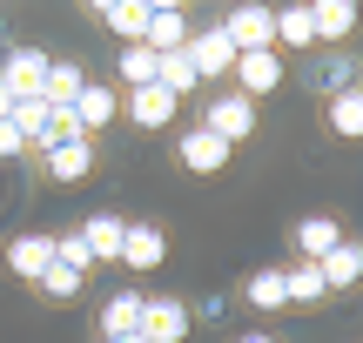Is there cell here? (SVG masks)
Here are the masks:
<instances>
[{
    "instance_id": "obj_1",
    "label": "cell",
    "mask_w": 363,
    "mask_h": 343,
    "mask_svg": "<svg viewBox=\"0 0 363 343\" xmlns=\"http://www.w3.org/2000/svg\"><path fill=\"white\" fill-rule=\"evenodd\" d=\"M48 67H54V54H40V47H7V61H0V88H7L13 101H27V94L48 88Z\"/></svg>"
},
{
    "instance_id": "obj_2",
    "label": "cell",
    "mask_w": 363,
    "mask_h": 343,
    "mask_svg": "<svg viewBox=\"0 0 363 343\" xmlns=\"http://www.w3.org/2000/svg\"><path fill=\"white\" fill-rule=\"evenodd\" d=\"M202 128L208 135H222V142H249V135H256V101H249V94H216V108H208V115H202Z\"/></svg>"
},
{
    "instance_id": "obj_3",
    "label": "cell",
    "mask_w": 363,
    "mask_h": 343,
    "mask_svg": "<svg viewBox=\"0 0 363 343\" xmlns=\"http://www.w3.org/2000/svg\"><path fill=\"white\" fill-rule=\"evenodd\" d=\"M189 330H195L189 303H175V296H148L142 303V337L148 343H189Z\"/></svg>"
},
{
    "instance_id": "obj_4",
    "label": "cell",
    "mask_w": 363,
    "mask_h": 343,
    "mask_svg": "<svg viewBox=\"0 0 363 343\" xmlns=\"http://www.w3.org/2000/svg\"><path fill=\"white\" fill-rule=\"evenodd\" d=\"M229 155H235V148L222 142V135H208V128H189V135L175 142V162H182L189 175H222V169H229Z\"/></svg>"
},
{
    "instance_id": "obj_5",
    "label": "cell",
    "mask_w": 363,
    "mask_h": 343,
    "mask_svg": "<svg viewBox=\"0 0 363 343\" xmlns=\"http://www.w3.org/2000/svg\"><path fill=\"white\" fill-rule=\"evenodd\" d=\"M182 54H189V67H195L202 81L235 74V40L222 34V27H202V34H189V47H182Z\"/></svg>"
},
{
    "instance_id": "obj_6",
    "label": "cell",
    "mask_w": 363,
    "mask_h": 343,
    "mask_svg": "<svg viewBox=\"0 0 363 343\" xmlns=\"http://www.w3.org/2000/svg\"><path fill=\"white\" fill-rule=\"evenodd\" d=\"M235 81H242L235 94H249V101H262V94H276V88H283V54H276V47L235 54Z\"/></svg>"
},
{
    "instance_id": "obj_7",
    "label": "cell",
    "mask_w": 363,
    "mask_h": 343,
    "mask_svg": "<svg viewBox=\"0 0 363 343\" xmlns=\"http://www.w3.org/2000/svg\"><path fill=\"white\" fill-rule=\"evenodd\" d=\"M357 0H310V34H316V47H337V40H350L357 34Z\"/></svg>"
},
{
    "instance_id": "obj_8",
    "label": "cell",
    "mask_w": 363,
    "mask_h": 343,
    "mask_svg": "<svg viewBox=\"0 0 363 343\" xmlns=\"http://www.w3.org/2000/svg\"><path fill=\"white\" fill-rule=\"evenodd\" d=\"M67 115H74V128H81V135H101L108 121L121 115V94L108 88V81H88V88L74 94V108H67Z\"/></svg>"
},
{
    "instance_id": "obj_9",
    "label": "cell",
    "mask_w": 363,
    "mask_h": 343,
    "mask_svg": "<svg viewBox=\"0 0 363 343\" xmlns=\"http://www.w3.org/2000/svg\"><path fill=\"white\" fill-rule=\"evenodd\" d=\"M189 34H195L189 13L169 0V7H148V34H142V47H148V54H182V47H189Z\"/></svg>"
},
{
    "instance_id": "obj_10",
    "label": "cell",
    "mask_w": 363,
    "mask_h": 343,
    "mask_svg": "<svg viewBox=\"0 0 363 343\" xmlns=\"http://www.w3.org/2000/svg\"><path fill=\"white\" fill-rule=\"evenodd\" d=\"M121 108H128V121H135V128H169L182 101L162 88V81H148V88H128V101H121Z\"/></svg>"
},
{
    "instance_id": "obj_11",
    "label": "cell",
    "mask_w": 363,
    "mask_h": 343,
    "mask_svg": "<svg viewBox=\"0 0 363 343\" xmlns=\"http://www.w3.org/2000/svg\"><path fill=\"white\" fill-rule=\"evenodd\" d=\"M269 47H276V54H316L310 7H276V13H269Z\"/></svg>"
},
{
    "instance_id": "obj_12",
    "label": "cell",
    "mask_w": 363,
    "mask_h": 343,
    "mask_svg": "<svg viewBox=\"0 0 363 343\" xmlns=\"http://www.w3.org/2000/svg\"><path fill=\"white\" fill-rule=\"evenodd\" d=\"M121 236H128V215L94 209L88 223H81V242H88V256H94V263H121Z\"/></svg>"
},
{
    "instance_id": "obj_13",
    "label": "cell",
    "mask_w": 363,
    "mask_h": 343,
    "mask_svg": "<svg viewBox=\"0 0 363 343\" xmlns=\"http://www.w3.org/2000/svg\"><path fill=\"white\" fill-rule=\"evenodd\" d=\"M162 256H169V229L128 223V236H121V263H128V269H162Z\"/></svg>"
},
{
    "instance_id": "obj_14",
    "label": "cell",
    "mask_w": 363,
    "mask_h": 343,
    "mask_svg": "<svg viewBox=\"0 0 363 343\" xmlns=\"http://www.w3.org/2000/svg\"><path fill=\"white\" fill-rule=\"evenodd\" d=\"M7 269H13L21 283H40V276L54 269V236H13V242H7Z\"/></svg>"
},
{
    "instance_id": "obj_15",
    "label": "cell",
    "mask_w": 363,
    "mask_h": 343,
    "mask_svg": "<svg viewBox=\"0 0 363 343\" xmlns=\"http://www.w3.org/2000/svg\"><path fill=\"white\" fill-rule=\"evenodd\" d=\"M142 303H148L142 290H115V296H108V303H101V343L142 330Z\"/></svg>"
},
{
    "instance_id": "obj_16",
    "label": "cell",
    "mask_w": 363,
    "mask_h": 343,
    "mask_svg": "<svg viewBox=\"0 0 363 343\" xmlns=\"http://www.w3.org/2000/svg\"><path fill=\"white\" fill-rule=\"evenodd\" d=\"M316 276H323V290H357V283H363V242L343 236L337 249L316 263Z\"/></svg>"
},
{
    "instance_id": "obj_17",
    "label": "cell",
    "mask_w": 363,
    "mask_h": 343,
    "mask_svg": "<svg viewBox=\"0 0 363 343\" xmlns=\"http://www.w3.org/2000/svg\"><path fill=\"white\" fill-rule=\"evenodd\" d=\"M337 242H343L337 215H303V223H296V256H303V263H323Z\"/></svg>"
},
{
    "instance_id": "obj_18",
    "label": "cell",
    "mask_w": 363,
    "mask_h": 343,
    "mask_svg": "<svg viewBox=\"0 0 363 343\" xmlns=\"http://www.w3.org/2000/svg\"><path fill=\"white\" fill-rule=\"evenodd\" d=\"M323 121H330V135H343V142H363V88L323 94Z\"/></svg>"
},
{
    "instance_id": "obj_19",
    "label": "cell",
    "mask_w": 363,
    "mask_h": 343,
    "mask_svg": "<svg viewBox=\"0 0 363 343\" xmlns=\"http://www.w3.org/2000/svg\"><path fill=\"white\" fill-rule=\"evenodd\" d=\"M222 34L235 40V54H256V47H269V7H235L229 21H222Z\"/></svg>"
},
{
    "instance_id": "obj_20",
    "label": "cell",
    "mask_w": 363,
    "mask_h": 343,
    "mask_svg": "<svg viewBox=\"0 0 363 343\" xmlns=\"http://www.w3.org/2000/svg\"><path fill=\"white\" fill-rule=\"evenodd\" d=\"M94 13H101L128 47H142V34H148V7H142V0H94Z\"/></svg>"
},
{
    "instance_id": "obj_21",
    "label": "cell",
    "mask_w": 363,
    "mask_h": 343,
    "mask_svg": "<svg viewBox=\"0 0 363 343\" xmlns=\"http://www.w3.org/2000/svg\"><path fill=\"white\" fill-rule=\"evenodd\" d=\"M88 169H94V148H88V142L48 148V175H54V182H88Z\"/></svg>"
},
{
    "instance_id": "obj_22",
    "label": "cell",
    "mask_w": 363,
    "mask_h": 343,
    "mask_svg": "<svg viewBox=\"0 0 363 343\" xmlns=\"http://www.w3.org/2000/svg\"><path fill=\"white\" fill-rule=\"evenodd\" d=\"M81 88H88V74H81L74 61H54V67H48V88H40V101H48V108H74Z\"/></svg>"
},
{
    "instance_id": "obj_23",
    "label": "cell",
    "mask_w": 363,
    "mask_h": 343,
    "mask_svg": "<svg viewBox=\"0 0 363 343\" xmlns=\"http://www.w3.org/2000/svg\"><path fill=\"white\" fill-rule=\"evenodd\" d=\"M357 74H363V67L350 61V54H316V88H323V94L357 88Z\"/></svg>"
},
{
    "instance_id": "obj_24",
    "label": "cell",
    "mask_w": 363,
    "mask_h": 343,
    "mask_svg": "<svg viewBox=\"0 0 363 343\" xmlns=\"http://www.w3.org/2000/svg\"><path fill=\"white\" fill-rule=\"evenodd\" d=\"M155 81H162V88L175 94V101H182L189 88H202V74L189 67V54H155Z\"/></svg>"
},
{
    "instance_id": "obj_25",
    "label": "cell",
    "mask_w": 363,
    "mask_h": 343,
    "mask_svg": "<svg viewBox=\"0 0 363 343\" xmlns=\"http://www.w3.org/2000/svg\"><path fill=\"white\" fill-rule=\"evenodd\" d=\"M249 303L276 317V310L289 303V283H283V269H256V276H249Z\"/></svg>"
},
{
    "instance_id": "obj_26",
    "label": "cell",
    "mask_w": 363,
    "mask_h": 343,
    "mask_svg": "<svg viewBox=\"0 0 363 343\" xmlns=\"http://www.w3.org/2000/svg\"><path fill=\"white\" fill-rule=\"evenodd\" d=\"M48 115H54V108L40 101V94H27V101H13V115H7V121L27 135V148H40V135H48Z\"/></svg>"
},
{
    "instance_id": "obj_27",
    "label": "cell",
    "mask_w": 363,
    "mask_h": 343,
    "mask_svg": "<svg viewBox=\"0 0 363 343\" xmlns=\"http://www.w3.org/2000/svg\"><path fill=\"white\" fill-rule=\"evenodd\" d=\"M283 283H289V303H323V276H316V263H296V269H283Z\"/></svg>"
},
{
    "instance_id": "obj_28",
    "label": "cell",
    "mask_w": 363,
    "mask_h": 343,
    "mask_svg": "<svg viewBox=\"0 0 363 343\" xmlns=\"http://www.w3.org/2000/svg\"><path fill=\"white\" fill-rule=\"evenodd\" d=\"M54 263H61V269H74V276H88V269H94V256H88V242H81V229L54 236Z\"/></svg>"
},
{
    "instance_id": "obj_29",
    "label": "cell",
    "mask_w": 363,
    "mask_h": 343,
    "mask_svg": "<svg viewBox=\"0 0 363 343\" xmlns=\"http://www.w3.org/2000/svg\"><path fill=\"white\" fill-rule=\"evenodd\" d=\"M121 81H128V88H148V81H155V54L148 47H121Z\"/></svg>"
},
{
    "instance_id": "obj_30",
    "label": "cell",
    "mask_w": 363,
    "mask_h": 343,
    "mask_svg": "<svg viewBox=\"0 0 363 343\" xmlns=\"http://www.w3.org/2000/svg\"><path fill=\"white\" fill-rule=\"evenodd\" d=\"M40 290H48L54 303H74V296H81V276H74V269H61V263H54L48 276H40Z\"/></svg>"
},
{
    "instance_id": "obj_31",
    "label": "cell",
    "mask_w": 363,
    "mask_h": 343,
    "mask_svg": "<svg viewBox=\"0 0 363 343\" xmlns=\"http://www.w3.org/2000/svg\"><path fill=\"white\" fill-rule=\"evenodd\" d=\"M13 155H27V135L13 121H0V162H13Z\"/></svg>"
},
{
    "instance_id": "obj_32",
    "label": "cell",
    "mask_w": 363,
    "mask_h": 343,
    "mask_svg": "<svg viewBox=\"0 0 363 343\" xmlns=\"http://www.w3.org/2000/svg\"><path fill=\"white\" fill-rule=\"evenodd\" d=\"M235 343H276L269 330H242V337H235Z\"/></svg>"
},
{
    "instance_id": "obj_33",
    "label": "cell",
    "mask_w": 363,
    "mask_h": 343,
    "mask_svg": "<svg viewBox=\"0 0 363 343\" xmlns=\"http://www.w3.org/2000/svg\"><path fill=\"white\" fill-rule=\"evenodd\" d=\"M7 115H13V94H7V88H0V121H7Z\"/></svg>"
},
{
    "instance_id": "obj_34",
    "label": "cell",
    "mask_w": 363,
    "mask_h": 343,
    "mask_svg": "<svg viewBox=\"0 0 363 343\" xmlns=\"http://www.w3.org/2000/svg\"><path fill=\"white\" fill-rule=\"evenodd\" d=\"M115 343H148V337H142V330H135V337H115Z\"/></svg>"
}]
</instances>
